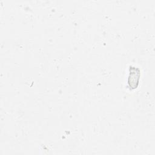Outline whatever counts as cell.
Segmentation results:
<instances>
[{
    "mask_svg": "<svg viewBox=\"0 0 155 155\" xmlns=\"http://www.w3.org/2000/svg\"><path fill=\"white\" fill-rule=\"evenodd\" d=\"M129 71L130 73L128 78V84L131 89H135L139 85L140 71L138 68L133 66L130 67Z\"/></svg>",
    "mask_w": 155,
    "mask_h": 155,
    "instance_id": "1",
    "label": "cell"
}]
</instances>
